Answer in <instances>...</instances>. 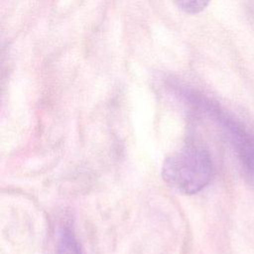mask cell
<instances>
[{
	"label": "cell",
	"mask_w": 254,
	"mask_h": 254,
	"mask_svg": "<svg viewBox=\"0 0 254 254\" xmlns=\"http://www.w3.org/2000/svg\"><path fill=\"white\" fill-rule=\"evenodd\" d=\"M181 10L190 15H195L202 12L211 0H175Z\"/></svg>",
	"instance_id": "cell-4"
},
{
	"label": "cell",
	"mask_w": 254,
	"mask_h": 254,
	"mask_svg": "<svg viewBox=\"0 0 254 254\" xmlns=\"http://www.w3.org/2000/svg\"><path fill=\"white\" fill-rule=\"evenodd\" d=\"M213 163L207 149L199 143H189L169 156L162 168L165 182L185 194H194L211 181Z\"/></svg>",
	"instance_id": "cell-1"
},
{
	"label": "cell",
	"mask_w": 254,
	"mask_h": 254,
	"mask_svg": "<svg viewBox=\"0 0 254 254\" xmlns=\"http://www.w3.org/2000/svg\"><path fill=\"white\" fill-rule=\"evenodd\" d=\"M55 254H83L70 225L64 224L60 228Z\"/></svg>",
	"instance_id": "cell-3"
},
{
	"label": "cell",
	"mask_w": 254,
	"mask_h": 254,
	"mask_svg": "<svg viewBox=\"0 0 254 254\" xmlns=\"http://www.w3.org/2000/svg\"><path fill=\"white\" fill-rule=\"evenodd\" d=\"M194 102L220 127L238 159L245 178L254 183V132L212 103L197 98Z\"/></svg>",
	"instance_id": "cell-2"
}]
</instances>
